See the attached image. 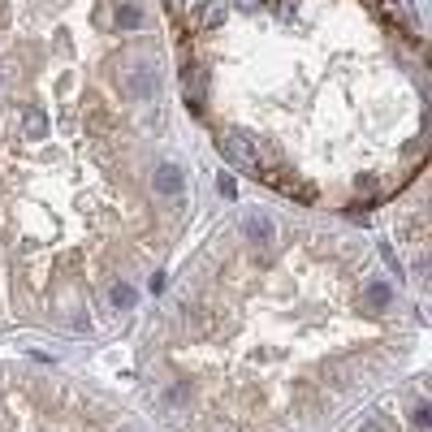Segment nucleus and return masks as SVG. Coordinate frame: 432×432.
Wrapping results in <instances>:
<instances>
[{
    "label": "nucleus",
    "instance_id": "nucleus-1",
    "mask_svg": "<svg viewBox=\"0 0 432 432\" xmlns=\"http://www.w3.org/2000/svg\"><path fill=\"white\" fill-rule=\"evenodd\" d=\"M182 186H186V178H182L178 165H160L156 169V190L160 195H182Z\"/></svg>",
    "mask_w": 432,
    "mask_h": 432
},
{
    "label": "nucleus",
    "instance_id": "nucleus-2",
    "mask_svg": "<svg viewBox=\"0 0 432 432\" xmlns=\"http://www.w3.org/2000/svg\"><path fill=\"white\" fill-rule=\"evenodd\" d=\"M156 91H160V83H156V74L138 65V70L130 74V95H134V100H156Z\"/></svg>",
    "mask_w": 432,
    "mask_h": 432
},
{
    "label": "nucleus",
    "instance_id": "nucleus-3",
    "mask_svg": "<svg viewBox=\"0 0 432 432\" xmlns=\"http://www.w3.org/2000/svg\"><path fill=\"white\" fill-rule=\"evenodd\" d=\"M247 238H251V243H273V238H277V229H273V220H268V216H260V212H251L247 216Z\"/></svg>",
    "mask_w": 432,
    "mask_h": 432
},
{
    "label": "nucleus",
    "instance_id": "nucleus-4",
    "mask_svg": "<svg viewBox=\"0 0 432 432\" xmlns=\"http://www.w3.org/2000/svg\"><path fill=\"white\" fill-rule=\"evenodd\" d=\"M363 298L372 302V307H389V298H393V294H389V285H385V281H372V285L363 290Z\"/></svg>",
    "mask_w": 432,
    "mask_h": 432
},
{
    "label": "nucleus",
    "instance_id": "nucleus-5",
    "mask_svg": "<svg viewBox=\"0 0 432 432\" xmlns=\"http://www.w3.org/2000/svg\"><path fill=\"white\" fill-rule=\"evenodd\" d=\"M113 302H117V307H121V311H130V307H134V302H138V294L130 290V285H117V290H113Z\"/></svg>",
    "mask_w": 432,
    "mask_h": 432
},
{
    "label": "nucleus",
    "instance_id": "nucleus-6",
    "mask_svg": "<svg viewBox=\"0 0 432 432\" xmlns=\"http://www.w3.org/2000/svg\"><path fill=\"white\" fill-rule=\"evenodd\" d=\"M26 130L30 134H43V117L39 113H26Z\"/></svg>",
    "mask_w": 432,
    "mask_h": 432
},
{
    "label": "nucleus",
    "instance_id": "nucleus-7",
    "mask_svg": "<svg viewBox=\"0 0 432 432\" xmlns=\"http://www.w3.org/2000/svg\"><path fill=\"white\" fill-rule=\"evenodd\" d=\"M428 420H432V411H428V407H415V428L424 432V428H428Z\"/></svg>",
    "mask_w": 432,
    "mask_h": 432
},
{
    "label": "nucleus",
    "instance_id": "nucleus-8",
    "mask_svg": "<svg viewBox=\"0 0 432 432\" xmlns=\"http://www.w3.org/2000/svg\"><path fill=\"white\" fill-rule=\"evenodd\" d=\"M359 432H389V428H385V420H363Z\"/></svg>",
    "mask_w": 432,
    "mask_h": 432
}]
</instances>
